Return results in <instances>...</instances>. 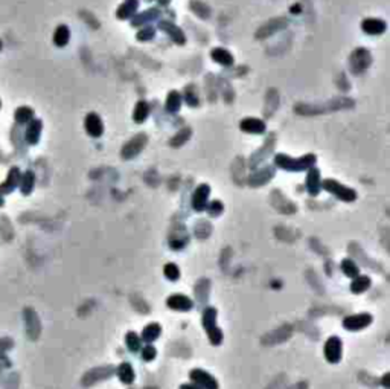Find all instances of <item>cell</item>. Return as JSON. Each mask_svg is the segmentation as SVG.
Returning a JSON list of instances; mask_svg holds the SVG:
<instances>
[{
  "instance_id": "f1b7e54d",
  "label": "cell",
  "mask_w": 390,
  "mask_h": 389,
  "mask_svg": "<svg viewBox=\"0 0 390 389\" xmlns=\"http://www.w3.org/2000/svg\"><path fill=\"white\" fill-rule=\"evenodd\" d=\"M34 183H35V176L32 171H26L21 177H20V189L24 196H28V194L32 192L34 189Z\"/></svg>"
},
{
  "instance_id": "7bdbcfd3",
  "label": "cell",
  "mask_w": 390,
  "mask_h": 389,
  "mask_svg": "<svg viewBox=\"0 0 390 389\" xmlns=\"http://www.w3.org/2000/svg\"><path fill=\"white\" fill-rule=\"evenodd\" d=\"M383 383H384V386H389V374H386V376H384V380H383Z\"/></svg>"
},
{
  "instance_id": "ba28073f",
  "label": "cell",
  "mask_w": 390,
  "mask_h": 389,
  "mask_svg": "<svg viewBox=\"0 0 390 389\" xmlns=\"http://www.w3.org/2000/svg\"><path fill=\"white\" fill-rule=\"evenodd\" d=\"M191 380L201 389H218V382L210 376L209 373L203 370H192L191 371Z\"/></svg>"
},
{
  "instance_id": "d6a6232c",
  "label": "cell",
  "mask_w": 390,
  "mask_h": 389,
  "mask_svg": "<svg viewBox=\"0 0 390 389\" xmlns=\"http://www.w3.org/2000/svg\"><path fill=\"white\" fill-rule=\"evenodd\" d=\"M340 267H341V270H343V273H345L346 276H349V278H355V276L360 275L358 265L355 264V261H352V259H349V258H346V259L341 261Z\"/></svg>"
},
{
  "instance_id": "277c9868",
  "label": "cell",
  "mask_w": 390,
  "mask_h": 389,
  "mask_svg": "<svg viewBox=\"0 0 390 389\" xmlns=\"http://www.w3.org/2000/svg\"><path fill=\"white\" fill-rule=\"evenodd\" d=\"M371 63H372L371 52L368 49H363V47H358L351 55V70L357 75L363 74L371 66Z\"/></svg>"
},
{
  "instance_id": "ac0fdd59",
  "label": "cell",
  "mask_w": 390,
  "mask_h": 389,
  "mask_svg": "<svg viewBox=\"0 0 390 389\" xmlns=\"http://www.w3.org/2000/svg\"><path fill=\"white\" fill-rule=\"evenodd\" d=\"M137 8H139V0H124V3H122L116 11V17L119 20L131 18L137 12Z\"/></svg>"
},
{
  "instance_id": "836d02e7",
  "label": "cell",
  "mask_w": 390,
  "mask_h": 389,
  "mask_svg": "<svg viewBox=\"0 0 390 389\" xmlns=\"http://www.w3.org/2000/svg\"><path fill=\"white\" fill-rule=\"evenodd\" d=\"M191 9L197 14L198 17H201V18H209L210 17V8L206 3L200 2V0H192V2H191Z\"/></svg>"
},
{
  "instance_id": "bcb514c9",
  "label": "cell",
  "mask_w": 390,
  "mask_h": 389,
  "mask_svg": "<svg viewBox=\"0 0 390 389\" xmlns=\"http://www.w3.org/2000/svg\"><path fill=\"white\" fill-rule=\"evenodd\" d=\"M0 107H2V103H0Z\"/></svg>"
},
{
  "instance_id": "ffe728a7",
  "label": "cell",
  "mask_w": 390,
  "mask_h": 389,
  "mask_svg": "<svg viewBox=\"0 0 390 389\" xmlns=\"http://www.w3.org/2000/svg\"><path fill=\"white\" fill-rule=\"evenodd\" d=\"M41 130H43V123L40 119H32L28 129H26V140L28 143L31 145H35L38 143L40 140V136H41Z\"/></svg>"
},
{
  "instance_id": "52a82bcc",
  "label": "cell",
  "mask_w": 390,
  "mask_h": 389,
  "mask_svg": "<svg viewBox=\"0 0 390 389\" xmlns=\"http://www.w3.org/2000/svg\"><path fill=\"white\" fill-rule=\"evenodd\" d=\"M341 353H343V344L340 337L331 336L325 344V357L329 363H338L341 360Z\"/></svg>"
},
{
  "instance_id": "8d00e7d4",
  "label": "cell",
  "mask_w": 390,
  "mask_h": 389,
  "mask_svg": "<svg viewBox=\"0 0 390 389\" xmlns=\"http://www.w3.org/2000/svg\"><path fill=\"white\" fill-rule=\"evenodd\" d=\"M163 272H165V276H166L169 281H177V279L180 278V269H179V265L174 264V262H168V264L165 265Z\"/></svg>"
},
{
  "instance_id": "7a4b0ae2",
  "label": "cell",
  "mask_w": 390,
  "mask_h": 389,
  "mask_svg": "<svg viewBox=\"0 0 390 389\" xmlns=\"http://www.w3.org/2000/svg\"><path fill=\"white\" fill-rule=\"evenodd\" d=\"M218 311L213 307H207L203 313V327L212 345H219L223 342V331L216 325Z\"/></svg>"
},
{
  "instance_id": "9a60e30c",
  "label": "cell",
  "mask_w": 390,
  "mask_h": 389,
  "mask_svg": "<svg viewBox=\"0 0 390 389\" xmlns=\"http://www.w3.org/2000/svg\"><path fill=\"white\" fill-rule=\"evenodd\" d=\"M166 304H168V307L171 310H177V311H189L194 307L192 299L185 296V295H173V296H169Z\"/></svg>"
},
{
  "instance_id": "1f68e13d",
  "label": "cell",
  "mask_w": 390,
  "mask_h": 389,
  "mask_svg": "<svg viewBox=\"0 0 390 389\" xmlns=\"http://www.w3.org/2000/svg\"><path fill=\"white\" fill-rule=\"evenodd\" d=\"M183 96H185V101H186V104H188V106H191V107H197V106L200 104V100H198V92H197V89H195V86H192V84H189V86L185 89V93H183Z\"/></svg>"
},
{
  "instance_id": "2e32d148",
  "label": "cell",
  "mask_w": 390,
  "mask_h": 389,
  "mask_svg": "<svg viewBox=\"0 0 390 389\" xmlns=\"http://www.w3.org/2000/svg\"><path fill=\"white\" fill-rule=\"evenodd\" d=\"M361 29L369 35H380L386 31V21L380 18H366L361 23Z\"/></svg>"
},
{
  "instance_id": "cb8c5ba5",
  "label": "cell",
  "mask_w": 390,
  "mask_h": 389,
  "mask_svg": "<svg viewBox=\"0 0 390 389\" xmlns=\"http://www.w3.org/2000/svg\"><path fill=\"white\" fill-rule=\"evenodd\" d=\"M160 333H162V328H160L159 324H156V322L148 324L142 331V340H143V342H146V344H151L160 336Z\"/></svg>"
},
{
  "instance_id": "f546056e",
  "label": "cell",
  "mask_w": 390,
  "mask_h": 389,
  "mask_svg": "<svg viewBox=\"0 0 390 389\" xmlns=\"http://www.w3.org/2000/svg\"><path fill=\"white\" fill-rule=\"evenodd\" d=\"M150 115V106L148 103H145V101H139L134 107V112H133V119L136 121V123H143V121L148 118Z\"/></svg>"
},
{
  "instance_id": "5bb4252c",
  "label": "cell",
  "mask_w": 390,
  "mask_h": 389,
  "mask_svg": "<svg viewBox=\"0 0 390 389\" xmlns=\"http://www.w3.org/2000/svg\"><path fill=\"white\" fill-rule=\"evenodd\" d=\"M239 129L246 133H252V134H261L265 131V123L258 118H246L241 121Z\"/></svg>"
},
{
  "instance_id": "7c38bea8",
  "label": "cell",
  "mask_w": 390,
  "mask_h": 389,
  "mask_svg": "<svg viewBox=\"0 0 390 389\" xmlns=\"http://www.w3.org/2000/svg\"><path fill=\"white\" fill-rule=\"evenodd\" d=\"M20 169L17 166H12L9 171H8V177L5 179L3 183H0V196H3V194H9L12 192L18 185H20Z\"/></svg>"
},
{
  "instance_id": "8992f818",
  "label": "cell",
  "mask_w": 390,
  "mask_h": 389,
  "mask_svg": "<svg viewBox=\"0 0 390 389\" xmlns=\"http://www.w3.org/2000/svg\"><path fill=\"white\" fill-rule=\"evenodd\" d=\"M372 324V316L369 313H360V314H352L343 321V327L348 331H360L366 327Z\"/></svg>"
},
{
  "instance_id": "9c48e42d",
  "label": "cell",
  "mask_w": 390,
  "mask_h": 389,
  "mask_svg": "<svg viewBox=\"0 0 390 389\" xmlns=\"http://www.w3.org/2000/svg\"><path fill=\"white\" fill-rule=\"evenodd\" d=\"M209 194H210L209 185H200L197 189L194 191V194H192V208L197 212H201V211L206 209L207 200H209Z\"/></svg>"
},
{
  "instance_id": "44dd1931",
  "label": "cell",
  "mask_w": 390,
  "mask_h": 389,
  "mask_svg": "<svg viewBox=\"0 0 390 389\" xmlns=\"http://www.w3.org/2000/svg\"><path fill=\"white\" fill-rule=\"evenodd\" d=\"M159 17V11L156 8H151V9H146L143 12H139L136 14V17H133L131 20V26H142V25H148L150 21L156 20Z\"/></svg>"
},
{
  "instance_id": "ab89813d",
  "label": "cell",
  "mask_w": 390,
  "mask_h": 389,
  "mask_svg": "<svg viewBox=\"0 0 390 389\" xmlns=\"http://www.w3.org/2000/svg\"><path fill=\"white\" fill-rule=\"evenodd\" d=\"M156 356H157V350L151 344H146V347L142 350V359L145 362H151L156 359Z\"/></svg>"
},
{
  "instance_id": "b9f144b4",
  "label": "cell",
  "mask_w": 390,
  "mask_h": 389,
  "mask_svg": "<svg viewBox=\"0 0 390 389\" xmlns=\"http://www.w3.org/2000/svg\"><path fill=\"white\" fill-rule=\"evenodd\" d=\"M169 2H171V0H159V3H160L162 6H168Z\"/></svg>"
},
{
  "instance_id": "603a6c76",
  "label": "cell",
  "mask_w": 390,
  "mask_h": 389,
  "mask_svg": "<svg viewBox=\"0 0 390 389\" xmlns=\"http://www.w3.org/2000/svg\"><path fill=\"white\" fill-rule=\"evenodd\" d=\"M212 60L221 66H232L233 64V55L227 51L223 49V47H216V49L212 51Z\"/></svg>"
},
{
  "instance_id": "d4e9b609",
  "label": "cell",
  "mask_w": 390,
  "mask_h": 389,
  "mask_svg": "<svg viewBox=\"0 0 390 389\" xmlns=\"http://www.w3.org/2000/svg\"><path fill=\"white\" fill-rule=\"evenodd\" d=\"M182 107V95L177 90H171L166 98V110L169 113H177Z\"/></svg>"
},
{
  "instance_id": "4316f807",
  "label": "cell",
  "mask_w": 390,
  "mask_h": 389,
  "mask_svg": "<svg viewBox=\"0 0 390 389\" xmlns=\"http://www.w3.org/2000/svg\"><path fill=\"white\" fill-rule=\"evenodd\" d=\"M369 287H371V278L366 276V275H358L351 282V290L354 291V293H357V295L363 293V291H366Z\"/></svg>"
},
{
  "instance_id": "3957f363",
  "label": "cell",
  "mask_w": 390,
  "mask_h": 389,
  "mask_svg": "<svg viewBox=\"0 0 390 389\" xmlns=\"http://www.w3.org/2000/svg\"><path fill=\"white\" fill-rule=\"evenodd\" d=\"M322 188L328 192H331L332 196H335L338 200L341 202H354L357 199V192L349 188V186H345V185H341L340 182L334 180V179H326L322 182Z\"/></svg>"
},
{
  "instance_id": "d590c367",
  "label": "cell",
  "mask_w": 390,
  "mask_h": 389,
  "mask_svg": "<svg viewBox=\"0 0 390 389\" xmlns=\"http://www.w3.org/2000/svg\"><path fill=\"white\" fill-rule=\"evenodd\" d=\"M191 133H192V130L189 129V127H186V129H182L173 139L169 140V143L173 145V147H182V145L191 137Z\"/></svg>"
},
{
  "instance_id": "5b68a950",
  "label": "cell",
  "mask_w": 390,
  "mask_h": 389,
  "mask_svg": "<svg viewBox=\"0 0 390 389\" xmlns=\"http://www.w3.org/2000/svg\"><path fill=\"white\" fill-rule=\"evenodd\" d=\"M146 142H148V137H146L145 133L136 134L133 139H130V140L124 145V148L120 150V156L124 157V159H127V160L133 159L134 156H137V154L143 150V147L146 145Z\"/></svg>"
},
{
  "instance_id": "ee69618b",
  "label": "cell",
  "mask_w": 390,
  "mask_h": 389,
  "mask_svg": "<svg viewBox=\"0 0 390 389\" xmlns=\"http://www.w3.org/2000/svg\"><path fill=\"white\" fill-rule=\"evenodd\" d=\"M3 205H5V200H3L2 196H0V206H3Z\"/></svg>"
},
{
  "instance_id": "60d3db41",
  "label": "cell",
  "mask_w": 390,
  "mask_h": 389,
  "mask_svg": "<svg viewBox=\"0 0 390 389\" xmlns=\"http://www.w3.org/2000/svg\"><path fill=\"white\" fill-rule=\"evenodd\" d=\"M180 389H201V388H198L195 383H189V385H182Z\"/></svg>"
},
{
  "instance_id": "7402d4cb",
  "label": "cell",
  "mask_w": 390,
  "mask_h": 389,
  "mask_svg": "<svg viewBox=\"0 0 390 389\" xmlns=\"http://www.w3.org/2000/svg\"><path fill=\"white\" fill-rule=\"evenodd\" d=\"M98 373H99V376H96V371H95V370L90 371L89 374H86V377H84V380H83V385H84V386H90V385H93V383L98 382V380L107 379L110 374H113V368L102 367V368H98Z\"/></svg>"
},
{
  "instance_id": "74e56055",
  "label": "cell",
  "mask_w": 390,
  "mask_h": 389,
  "mask_svg": "<svg viewBox=\"0 0 390 389\" xmlns=\"http://www.w3.org/2000/svg\"><path fill=\"white\" fill-rule=\"evenodd\" d=\"M154 34H156V29L153 26H145L142 31L137 32V40L139 41H150V40H153Z\"/></svg>"
},
{
  "instance_id": "4dcf8cb0",
  "label": "cell",
  "mask_w": 390,
  "mask_h": 389,
  "mask_svg": "<svg viewBox=\"0 0 390 389\" xmlns=\"http://www.w3.org/2000/svg\"><path fill=\"white\" fill-rule=\"evenodd\" d=\"M15 121L18 124H26V123H31V121L34 119V110L31 107H26V106H23V107H18L15 110V115H14Z\"/></svg>"
},
{
  "instance_id": "4fadbf2b",
  "label": "cell",
  "mask_w": 390,
  "mask_h": 389,
  "mask_svg": "<svg viewBox=\"0 0 390 389\" xmlns=\"http://www.w3.org/2000/svg\"><path fill=\"white\" fill-rule=\"evenodd\" d=\"M322 189V179H320V171L317 168H309L306 174V191L309 196H317Z\"/></svg>"
},
{
  "instance_id": "83f0119b",
  "label": "cell",
  "mask_w": 390,
  "mask_h": 389,
  "mask_svg": "<svg viewBox=\"0 0 390 389\" xmlns=\"http://www.w3.org/2000/svg\"><path fill=\"white\" fill-rule=\"evenodd\" d=\"M70 40V31L66 25H60L54 32V43L58 47H64Z\"/></svg>"
},
{
  "instance_id": "d6986e66",
  "label": "cell",
  "mask_w": 390,
  "mask_h": 389,
  "mask_svg": "<svg viewBox=\"0 0 390 389\" xmlns=\"http://www.w3.org/2000/svg\"><path fill=\"white\" fill-rule=\"evenodd\" d=\"M275 176V169L272 166H265L264 169H259L258 173H253L249 179V183L252 186H262Z\"/></svg>"
},
{
  "instance_id": "30bf717a",
  "label": "cell",
  "mask_w": 390,
  "mask_h": 389,
  "mask_svg": "<svg viewBox=\"0 0 390 389\" xmlns=\"http://www.w3.org/2000/svg\"><path fill=\"white\" fill-rule=\"evenodd\" d=\"M159 28L163 31V32H166L168 35H169V38L173 40L176 44H179V46H182V44H185L186 43V37H185V32L177 26V25H174V23H171V21H166V20H163V21H160L159 23Z\"/></svg>"
},
{
  "instance_id": "e575fe53",
  "label": "cell",
  "mask_w": 390,
  "mask_h": 389,
  "mask_svg": "<svg viewBox=\"0 0 390 389\" xmlns=\"http://www.w3.org/2000/svg\"><path fill=\"white\" fill-rule=\"evenodd\" d=\"M125 344H127V347L131 353H137L142 347V339L134 331H130L125 336Z\"/></svg>"
},
{
  "instance_id": "6da1fadb",
  "label": "cell",
  "mask_w": 390,
  "mask_h": 389,
  "mask_svg": "<svg viewBox=\"0 0 390 389\" xmlns=\"http://www.w3.org/2000/svg\"><path fill=\"white\" fill-rule=\"evenodd\" d=\"M315 156L314 154H305L299 159H292L290 157L288 154H276L275 157V162L279 168L285 169V171H290V173H300V171H305V169H309L314 166L315 163Z\"/></svg>"
},
{
  "instance_id": "e0dca14e",
  "label": "cell",
  "mask_w": 390,
  "mask_h": 389,
  "mask_svg": "<svg viewBox=\"0 0 390 389\" xmlns=\"http://www.w3.org/2000/svg\"><path fill=\"white\" fill-rule=\"evenodd\" d=\"M24 321H26V328H28V334L31 339H37L40 334V321L37 318V314L34 310L26 308L24 310Z\"/></svg>"
},
{
  "instance_id": "8fae6325",
  "label": "cell",
  "mask_w": 390,
  "mask_h": 389,
  "mask_svg": "<svg viewBox=\"0 0 390 389\" xmlns=\"http://www.w3.org/2000/svg\"><path fill=\"white\" fill-rule=\"evenodd\" d=\"M84 127L92 137H99L104 133V124L96 113H89L84 119Z\"/></svg>"
},
{
  "instance_id": "484cf974",
  "label": "cell",
  "mask_w": 390,
  "mask_h": 389,
  "mask_svg": "<svg viewBox=\"0 0 390 389\" xmlns=\"http://www.w3.org/2000/svg\"><path fill=\"white\" fill-rule=\"evenodd\" d=\"M117 376L120 379L122 383H125V385H130L134 382L136 379V374H134V370L130 363H122L120 367L117 368Z\"/></svg>"
},
{
  "instance_id": "f35d334b",
  "label": "cell",
  "mask_w": 390,
  "mask_h": 389,
  "mask_svg": "<svg viewBox=\"0 0 390 389\" xmlns=\"http://www.w3.org/2000/svg\"><path fill=\"white\" fill-rule=\"evenodd\" d=\"M206 208H207V212H209L210 217H218L219 214L223 212V209H224L223 203L219 202V200H213V202H210L209 206H206Z\"/></svg>"
},
{
  "instance_id": "f6af8a7d",
  "label": "cell",
  "mask_w": 390,
  "mask_h": 389,
  "mask_svg": "<svg viewBox=\"0 0 390 389\" xmlns=\"http://www.w3.org/2000/svg\"><path fill=\"white\" fill-rule=\"evenodd\" d=\"M0 49H2V41H0Z\"/></svg>"
}]
</instances>
